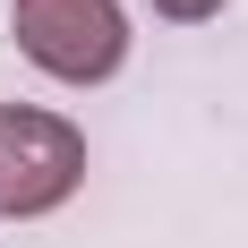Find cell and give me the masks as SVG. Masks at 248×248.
Returning <instances> with one entry per match:
<instances>
[{
  "mask_svg": "<svg viewBox=\"0 0 248 248\" xmlns=\"http://www.w3.org/2000/svg\"><path fill=\"white\" fill-rule=\"evenodd\" d=\"M86 188V128L34 103H0V223H43Z\"/></svg>",
  "mask_w": 248,
  "mask_h": 248,
  "instance_id": "obj_1",
  "label": "cell"
},
{
  "mask_svg": "<svg viewBox=\"0 0 248 248\" xmlns=\"http://www.w3.org/2000/svg\"><path fill=\"white\" fill-rule=\"evenodd\" d=\"M9 34L60 86H111L128 69V9L120 0H9Z\"/></svg>",
  "mask_w": 248,
  "mask_h": 248,
  "instance_id": "obj_2",
  "label": "cell"
},
{
  "mask_svg": "<svg viewBox=\"0 0 248 248\" xmlns=\"http://www.w3.org/2000/svg\"><path fill=\"white\" fill-rule=\"evenodd\" d=\"M154 17H171V26H205V17H223V0H154Z\"/></svg>",
  "mask_w": 248,
  "mask_h": 248,
  "instance_id": "obj_3",
  "label": "cell"
}]
</instances>
